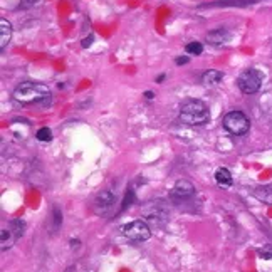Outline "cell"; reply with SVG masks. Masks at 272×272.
I'll use <instances>...</instances> for the list:
<instances>
[{"label":"cell","mask_w":272,"mask_h":272,"mask_svg":"<svg viewBox=\"0 0 272 272\" xmlns=\"http://www.w3.org/2000/svg\"><path fill=\"white\" fill-rule=\"evenodd\" d=\"M15 103L22 106H41V108H47L52 103V92L50 89L42 83H22L19 84L14 92H12Z\"/></svg>","instance_id":"cell-1"},{"label":"cell","mask_w":272,"mask_h":272,"mask_svg":"<svg viewBox=\"0 0 272 272\" xmlns=\"http://www.w3.org/2000/svg\"><path fill=\"white\" fill-rule=\"evenodd\" d=\"M178 116L186 126H203L210 121V109L200 99H185L180 104Z\"/></svg>","instance_id":"cell-2"},{"label":"cell","mask_w":272,"mask_h":272,"mask_svg":"<svg viewBox=\"0 0 272 272\" xmlns=\"http://www.w3.org/2000/svg\"><path fill=\"white\" fill-rule=\"evenodd\" d=\"M222 125H224V128L228 131V133H232L235 136L245 135L250 130L249 118L245 116V114L242 111H230V113H227L224 116V120H222Z\"/></svg>","instance_id":"cell-3"},{"label":"cell","mask_w":272,"mask_h":272,"mask_svg":"<svg viewBox=\"0 0 272 272\" xmlns=\"http://www.w3.org/2000/svg\"><path fill=\"white\" fill-rule=\"evenodd\" d=\"M262 79H264V76H262L261 71L245 69L237 79V86L244 94H256L262 86Z\"/></svg>","instance_id":"cell-4"},{"label":"cell","mask_w":272,"mask_h":272,"mask_svg":"<svg viewBox=\"0 0 272 272\" xmlns=\"http://www.w3.org/2000/svg\"><path fill=\"white\" fill-rule=\"evenodd\" d=\"M123 235L131 242H144L151 237V230L146 222L143 220H133V222L126 224L121 227Z\"/></svg>","instance_id":"cell-5"},{"label":"cell","mask_w":272,"mask_h":272,"mask_svg":"<svg viewBox=\"0 0 272 272\" xmlns=\"http://www.w3.org/2000/svg\"><path fill=\"white\" fill-rule=\"evenodd\" d=\"M195 195V186L190 183L188 180H178L172 188V193H170V198L173 202H185L188 198H192Z\"/></svg>","instance_id":"cell-6"},{"label":"cell","mask_w":272,"mask_h":272,"mask_svg":"<svg viewBox=\"0 0 272 272\" xmlns=\"http://www.w3.org/2000/svg\"><path fill=\"white\" fill-rule=\"evenodd\" d=\"M114 202H116V197H114V193L109 192V190H103V192H101L96 197L92 208H94V212L97 215H104V214H108V212L113 208Z\"/></svg>","instance_id":"cell-7"},{"label":"cell","mask_w":272,"mask_h":272,"mask_svg":"<svg viewBox=\"0 0 272 272\" xmlns=\"http://www.w3.org/2000/svg\"><path fill=\"white\" fill-rule=\"evenodd\" d=\"M232 39V34L227 31V29H215V31L207 34V42L214 47H220V45H225L228 41Z\"/></svg>","instance_id":"cell-8"},{"label":"cell","mask_w":272,"mask_h":272,"mask_svg":"<svg viewBox=\"0 0 272 272\" xmlns=\"http://www.w3.org/2000/svg\"><path fill=\"white\" fill-rule=\"evenodd\" d=\"M257 262L261 272H272V249L266 247L257 252Z\"/></svg>","instance_id":"cell-9"},{"label":"cell","mask_w":272,"mask_h":272,"mask_svg":"<svg viewBox=\"0 0 272 272\" xmlns=\"http://www.w3.org/2000/svg\"><path fill=\"white\" fill-rule=\"evenodd\" d=\"M12 37V25L7 19H0V49H5Z\"/></svg>","instance_id":"cell-10"},{"label":"cell","mask_w":272,"mask_h":272,"mask_svg":"<svg viewBox=\"0 0 272 272\" xmlns=\"http://www.w3.org/2000/svg\"><path fill=\"white\" fill-rule=\"evenodd\" d=\"M222 78H224V72L222 71L210 69V71L203 72L202 83L205 84V86H215V84H219L220 81H222Z\"/></svg>","instance_id":"cell-11"},{"label":"cell","mask_w":272,"mask_h":272,"mask_svg":"<svg viewBox=\"0 0 272 272\" xmlns=\"http://www.w3.org/2000/svg\"><path fill=\"white\" fill-rule=\"evenodd\" d=\"M215 181L219 183L220 186H224V188H227V186L232 185V173L228 172L227 168H219L215 172Z\"/></svg>","instance_id":"cell-12"},{"label":"cell","mask_w":272,"mask_h":272,"mask_svg":"<svg viewBox=\"0 0 272 272\" xmlns=\"http://www.w3.org/2000/svg\"><path fill=\"white\" fill-rule=\"evenodd\" d=\"M254 197L264 203H272V185L257 186V188L254 190Z\"/></svg>","instance_id":"cell-13"},{"label":"cell","mask_w":272,"mask_h":272,"mask_svg":"<svg viewBox=\"0 0 272 272\" xmlns=\"http://www.w3.org/2000/svg\"><path fill=\"white\" fill-rule=\"evenodd\" d=\"M15 240L17 239H15L14 233H12L10 230H7V228H2V232H0V244H2L3 252H5L7 249H10Z\"/></svg>","instance_id":"cell-14"},{"label":"cell","mask_w":272,"mask_h":272,"mask_svg":"<svg viewBox=\"0 0 272 272\" xmlns=\"http://www.w3.org/2000/svg\"><path fill=\"white\" fill-rule=\"evenodd\" d=\"M10 232L15 235V239H20V237L24 235V232H25V222L24 220H20V219L12 220L10 222Z\"/></svg>","instance_id":"cell-15"},{"label":"cell","mask_w":272,"mask_h":272,"mask_svg":"<svg viewBox=\"0 0 272 272\" xmlns=\"http://www.w3.org/2000/svg\"><path fill=\"white\" fill-rule=\"evenodd\" d=\"M185 50H186V54L198 56V54L203 52V45H202V42H188V44L185 45Z\"/></svg>","instance_id":"cell-16"},{"label":"cell","mask_w":272,"mask_h":272,"mask_svg":"<svg viewBox=\"0 0 272 272\" xmlns=\"http://www.w3.org/2000/svg\"><path fill=\"white\" fill-rule=\"evenodd\" d=\"M36 138L39 139V141H42V143H47V141L52 139V131H50L49 128H41L39 131H37Z\"/></svg>","instance_id":"cell-17"},{"label":"cell","mask_w":272,"mask_h":272,"mask_svg":"<svg viewBox=\"0 0 272 272\" xmlns=\"http://www.w3.org/2000/svg\"><path fill=\"white\" fill-rule=\"evenodd\" d=\"M54 232L57 230L59 228V225H61V222H62V214H61V210H59V207L57 205H54Z\"/></svg>","instance_id":"cell-18"},{"label":"cell","mask_w":272,"mask_h":272,"mask_svg":"<svg viewBox=\"0 0 272 272\" xmlns=\"http://www.w3.org/2000/svg\"><path fill=\"white\" fill-rule=\"evenodd\" d=\"M41 0H20V5L19 8H29L32 5H36V3H39Z\"/></svg>","instance_id":"cell-19"},{"label":"cell","mask_w":272,"mask_h":272,"mask_svg":"<svg viewBox=\"0 0 272 272\" xmlns=\"http://www.w3.org/2000/svg\"><path fill=\"white\" fill-rule=\"evenodd\" d=\"M92 41H94V37H92V36L86 37V39L83 41V47H89V45L92 44Z\"/></svg>","instance_id":"cell-20"},{"label":"cell","mask_w":272,"mask_h":272,"mask_svg":"<svg viewBox=\"0 0 272 272\" xmlns=\"http://www.w3.org/2000/svg\"><path fill=\"white\" fill-rule=\"evenodd\" d=\"M186 62H188V57H178V59H177V64H178V66L186 64Z\"/></svg>","instance_id":"cell-21"},{"label":"cell","mask_w":272,"mask_h":272,"mask_svg":"<svg viewBox=\"0 0 272 272\" xmlns=\"http://www.w3.org/2000/svg\"><path fill=\"white\" fill-rule=\"evenodd\" d=\"M144 96H146L148 99H153V92L151 91H146V94H144Z\"/></svg>","instance_id":"cell-22"}]
</instances>
